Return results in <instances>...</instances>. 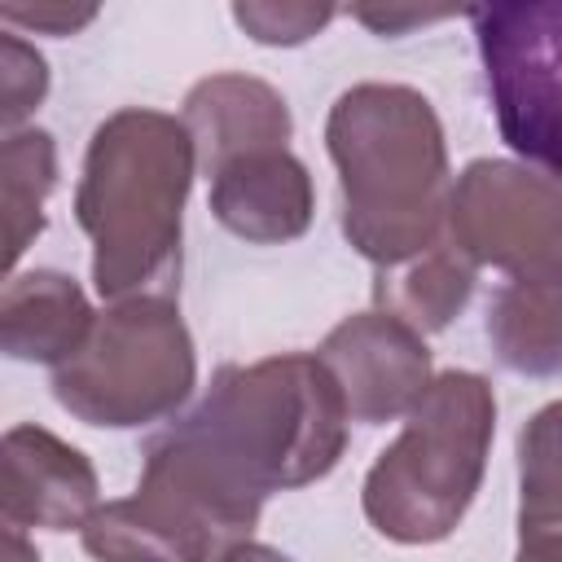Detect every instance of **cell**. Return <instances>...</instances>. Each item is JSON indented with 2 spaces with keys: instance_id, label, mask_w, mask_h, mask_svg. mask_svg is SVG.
Masks as SVG:
<instances>
[{
  "instance_id": "1",
  "label": "cell",
  "mask_w": 562,
  "mask_h": 562,
  "mask_svg": "<svg viewBox=\"0 0 562 562\" xmlns=\"http://www.w3.org/2000/svg\"><path fill=\"white\" fill-rule=\"evenodd\" d=\"M347 395L307 351L224 364L202 404L154 443L198 470L224 496L259 509L281 487L329 474L347 443Z\"/></svg>"
},
{
  "instance_id": "2",
  "label": "cell",
  "mask_w": 562,
  "mask_h": 562,
  "mask_svg": "<svg viewBox=\"0 0 562 562\" xmlns=\"http://www.w3.org/2000/svg\"><path fill=\"white\" fill-rule=\"evenodd\" d=\"M342 180V233L382 272L439 246L448 224V149L430 101L400 83L342 92L325 123Z\"/></svg>"
},
{
  "instance_id": "3",
  "label": "cell",
  "mask_w": 562,
  "mask_h": 562,
  "mask_svg": "<svg viewBox=\"0 0 562 562\" xmlns=\"http://www.w3.org/2000/svg\"><path fill=\"white\" fill-rule=\"evenodd\" d=\"M193 162L184 119L158 110H119L92 132L75 215L97 246L92 281L105 299L154 294L171 281Z\"/></svg>"
},
{
  "instance_id": "4",
  "label": "cell",
  "mask_w": 562,
  "mask_h": 562,
  "mask_svg": "<svg viewBox=\"0 0 562 562\" xmlns=\"http://www.w3.org/2000/svg\"><path fill=\"white\" fill-rule=\"evenodd\" d=\"M496 430V400L479 373H439L408 408L395 443L364 479V518L400 544L443 540L470 509Z\"/></svg>"
},
{
  "instance_id": "5",
  "label": "cell",
  "mask_w": 562,
  "mask_h": 562,
  "mask_svg": "<svg viewBox=\"0 0 562 562\" xmlns=\"http://www.w3.org/2000/svg\"><path fill=\"white\" fill-rule=\"evenodd\" d=\"M193 391V342L167 294L119 299L88 342L57 364L53 395L88 426H140L167 417Z\"/></svg>"
},
{
  "instance_id": "6",
  "label": "cell",
  "mask_w": 562,
  "mask_h": 562,
  "mask_svg": "<svg viewBox=\"0 0 562 562\" xmlns=\"http://www.w3.org/2000/svg\"><path fill=\"white\" fill-rule=\"evenodd\" d=\"M259 509L220 496L162 448H145L136 496L101 505L83 522V549L97 562H220L250 540Z\"/></svg>"
},
{
  "instance_id": "7",
  "label": "cell",
  "mask_w": 562,
  "mask_h": 562,
  "mask_svg": "<svg viewBox=\"0 0 562 562\" xmlns=\"http://www.w3.org/2000/svg\"><path fill=\"white\" fill-rule=\"evenodd\" d=\"M470 18L505 145L562 180V0L487 4Z\"/></svg>"
},
{
  "instance_id": "8",
  "label": "cell",
  "mask_w": 562,
  "mask_h": 562,
  "mask_svg": "<svg viewBox=\"0 0 562 562\" xmlns=\"http://www.w3.org/2000/svg\"><path fill=\"white\" fill-rule=\"evenodd\" d=\"M448 228L470 263H492L514 277L562 272V180L479 158L452 184Z\"/></svg>"
},
{
  "instance_id": "9",
  "label": "cell",
  "mask_w": 562,
  "mask_h": 562,
  "mask_svg": "<svg viewBox=\"0 0 562 562\" xmlns=\"http://www.w3.org/2000/svg\"><path fill=\"white\" fill-rule=\"evenodd\" d=\"M316 356L329 364V373L347 395L351 417L364 426L408 417V408L435 382L422 334L391 312L347 316L325 334Z\"/></svg>"
},
{
  "instance_id": "10",
  "label": "cell",
  "mask_w": 562,
  "mask_h": 562,
  "mask_svg": "<svg viewBox=\"0 0 562 562\" xmlns=\"http://www.w3.org/2000/svg\"><path fill=\"white\" fill-rule=\"evenodd\" d=\"M97 509V470L79 448L44 426H13L4 435V527L83 531Z\"/></svg>"
},
{
  "instance_id": "11",
  "label": "cell",
  "mask_w": 562,
  "mask_h": 562,
  "mask_svg": "<svg viewBox=\"0 0 562 562\" xmlns=\"http://www.w3.org/2000/svg\"><path fill=\"white\" fill-rule=\"evenodd\" d=\"M211 211L246 241H290L312 224V176L290 149L241 154L211 176Z\"/></svg>"
},
{
  "instance_id": "12",
  "label": "cell",
  "mask_w": 562,
  "mask_h": 562,
  "mask_svg": "<svg viewBox=\"0 0 562 562\" xmlns=\"http://www.w3.org/2000/svg\"><path fill=\"white\" fill-rule=\"evenodd\" d=\"M184 127L193 136L202 171L215 176L224 162H233L241 154L285 149V140H290V110L259 79L215 75V79H202L189 92Z\"/></svg>"
},
{
  "instance_id": "13",
  "label": "cell",
  "mask_w": 562,
  "mask_h": 562,
  "mask_svg": "<svg viewBox=\"0 0 562 562\" xmlns=\"http://www.w3.org/2000/svg\"><path fill=\"white\" fill-rule=\"evenodd\" d=\"M97 316L83 290L61 272H26L4 285L0 334L13 360L66 364L92 334Z\"/></svg>"
},
{
  "instance_id": "14",
  "label": "cell",
  "mask_w": 562,
  "mask_h": 562,
  "mask_svg": "<svg viewBox=\"0 0 562 562\" xmlns=\"http://www.w3.org/2000/svg\"><path fill=\"white\" fill-rule=\"evenodd\" d=\"M496 356L518 373L562 369V272L514 277L487 321Z\"/></svg>"
},
{
  "instance_id": "15",
  "label": "cell",
  "mask_w": 562,
  "mask_h": 562,
  "mask_svg": "<svg viewBox=\"0 0 562 562\" xmlns=\"http://www.w3.org/2000/svg\"><path fill=\"white\" fill-rule=\"evenodd\" d=\"M474 285V263L457 250V246H435L408 263H400L395 277H378L373 294L382 303V312L400 316L404 325L422 329H443L470 299Z\"/></svg>"
},
{
  "instance_id": "16",
  "label": "cell",
  "mask_w": 562,
  "mask_h": 562,
  "mask_svg": "<svg viewBox=\"0 0 562 562\" xmlns=\"http://www.w3.org/2000/svg\"><path fill=\"white\" fill-rule=\"evenodd\" d=\"M518 531H562V400L540 408L518 435Z\"/></svg>"
},
{
  "instance_id": "17",
  "label": "cell",
  "mask_w": 562,
  "mask_h": 562,
  "mask_svg": "<svg viewBox=\"0 0 562 562\" xmlns=\"http://www.w3.org/2000/svg\"><path fill=\"white\" fill-rule=\"evenodd\" d=\"M53 136L13 132L4 140V220H9V268L26 250V237L44 228V198L53 189Z\"/></svg>"
},
{
  "instance_id": "18",
  "label": "cell",
  "mask_w": 562,
  "mask_h": 562,
  "mask_svg": "<svg viewBox=\"0 0 562 562\" xmlns=\"http://www.w3.org/2000/svg\"><path fill=\"white\" fill-rule=\"evenodd\" d=\"M44 88H48L44 57L18 44L13 35H4V123L13 127L31 105H40Z\"/></svg>"
},
{
  "instance_id": "19",
  "label": "cell",
  "mask_w": 562,
  "mask_h": 562,
  "mask_svg": "<svg viewBox=\"0 0 562 562\" xmlns=\"http://www.w3.org/2000/svg\"><path fill=\"white\" fill-rule=\"evenodd\" d=\"M233 18L263 44H299L307 40L325 18L329 9H259V4H237Z\"/></svg>"
},
{
  "instance_id": "20",
  "label": "cell",
  "mask_w": 562,
  "mask_h": 562,
  "mask_svg": "<svg viewBox=\"0 0 562 562\" xmlns=\"http://www.w3.org/2000/svg\"><path fill=\"white\" fill-rule=\"evenodd\" d=\"M4 18H9V22H26V26L75 31V26H83V22L92 18V9H83V13H70V9H35V13H26V9H4Z\"/></svg>"
},
{
  "instance_id": "21",
  "label": "cell",
  "mask_w": 562,
  "mask_h": 562,
  "mask_svg": "<svg viewBox=\"0 0 562 562\" xmlns=\"http://www.w3.org/2000/svg\"><path fill=\"white\" fill-rule=\"evenodd\" d=\"M518 562H562V531L522 536L518 540Z\"/></svg>"
},
{
  "instance_id": "22",
  "label": "cell",
  "mask_w": 562,
  "mask_h": 562,
  "mask_svg": "<svg viewBox=\"0 0 562 562\" xmlns=\"http://www.w3.org/2000/svg\"><path fill=\"white\" fill-rule=\"evenodd\" d=\"M220 562H290L285 553H277V549H268V544H255V540H241V544H233Z\"/></svg>"
},
{
  "instance_id": "23",
  "label": "cell",
  "mask_w": 562,
  "mask_h": 562,
  "mask_svg": "<svg viewBox=\"0 0 562 562\" xmlns=\"http://www.w3.org/2000/svg\"><path fill=\"white\" fill-rule=\"evenodd\" d=\"M4 562H40V553L22 540L18 527H9V536H4Z\"/></svg>"
}]
</instances>
